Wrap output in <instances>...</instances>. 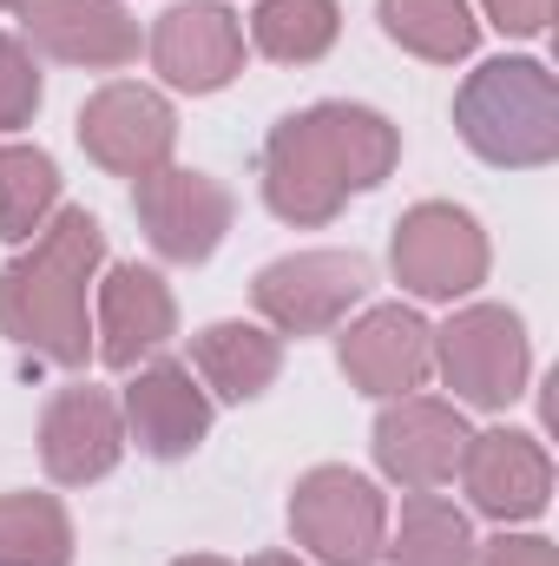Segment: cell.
<instances>
[{"label":"cell","mask_w":559,"mask_h":566,"mask_svg":"<svg viewBox=\"0 0 559 566\" xmlns=\"http://www.w3.org/2000/svg\"><path fill=\"white\" fill-rule=\"evenodd\" d=\"M289 534L323 566H376L389 541V501L356 468H309L289 494Z\"/></svg>","instance_id":"277c9868"},{"label":"cell","mask_w":559,"mask_h":566,"mask_svg":"<svg viewBox=\"0 0 559 566\" xmlns=\"http://www.w3.org/2000/svg\"><path fill=\"white\" fill-rule=\"evenodd\" d=\"M461 448H467V422H461L454 402H434V396H395V402L376 416V461H382V474L402 481L409 494L454 481Z\"/></svg>","instance_id":"5bb4252c"},{"label":"cell","mask_w":559,"mask_h":566,"mask_svg":"<svg viewBox=\"0 0 559 566\" xmlns=\"http://www.w3.org/2000/svg\"><path fill=\"white\" fill-rule=\"evenodd\" d=\"M151 66L178 93H224L244 66V27L218 0H178L151 27Z\"/></svg>","instance_id":"8fae6325"},{"label":"cell","mask_w":559,"mask_h":566,"mask_svg":"<svg viewBox=\"0 0 559 566\" xmlns=\"http://www.w3.org/2000/svg\"><path fill=\"white\" fill-rule=\"evenodd\" d=\"M20 27H27V46H40L60 66L113 73L139 60V20L119 0H27Z\"/></svg>","instance_id":"9a60e30c"},{"label":"cell","mask_w":559,"mask_h":566,"mask_svg":"<svg viewBox=\"0 0 559 566\" xmlns=\"http://www.w3.org/2000/svg\"><path fill=\"white\" fill-rule=\"evenodd\" d=\"M454 474H461L474 514H487V521H500V527L547 514V494H553V461H547V448H540L534 434H520V428L467 434Z\"/></svg>","instance_id":"30bf717a"},{"label":"cell","mask_w":559,"mask_h":566,"mask_svg":"<svg viewBox=\"0 0 559 566\" xmlns=\"http://www.w3.org/2000/svg\"><path fill=\"white\" fill-rule=\"evenodd\" d=\"M382 560L389 566H467L474 560L467 514L454 501H441L434 488H421V494L402 501V527L382 541Z\"/></svg>","instance_id":"ffe728a7"},{"label":"cell","mask_w":559,"mask_h":566,"mask_svg":"<svg viewBox=\"0 0 559 566\" xmlns=\"http://www.w3.org/2000/svg\"><path fill=\"white\" fill-rule=\"evenodd\" d=\"M191 369L224 402H257L283 369V336L264 323H211L191 336Z\"/></svg>","instance_id":"ac0fdd59"},{"label":"cell","mask_w":559,"mask_h":566,"mask_svg":"<svg viewBox=\"0 0 559 566\" xmlns=\"http://www.w3.org/2000/svg\"><path fill=\"white\" fill-rule=\"evenodd\" d=\"M342 376L376 396V402H395V396H415L421 382L434 376V329L421 323L409 303H376L362 323L342 329Z\"/></svg>","instance_id":"7c38bea8"},{"label":"cell","mask_w":559,"mask_h":566,"mask_svg":"<svg viewBox=\"0 0 559 566\" xmlns=\"http://www.w3.org/2000/svg\"><path fill=\"white\" fill-rule=\"evenodd\" d=\"M376 13H382V33H389L402 53L434 60V66L467 60L474 40H481V20H474L467 0H382Z\"/></svg>","instance_id":"d6986e66"},{"label":"cell","mask_w":559,"mask_h":566,"mask_svg":"<svg viewBox=\"0 0 559 566\" xmlns=\"http://www.w3.org/2000/svg\"><path fill=\"white\" fill-rule=\"evenodd\" d=\"M402 158V133L349 99L289 113L264 139V205L283 224H329L356 191H376Z\"/></svg>","instance_id":"6da1fadb"},{"label":"cell","mask_w":559,"mask_h":566,"mask_svg":"<svg viewBox=\"0 0 559 566\" xmlns=\"http://www.w3.org/2000/svg\"><path fill=\"white\" fill-rule=\"evenodd\" d=\"M80 145L99 171L113 178H145L158 165H171L178 119L165 106V93H151L139 80H113L80 106Z\"/></svg>","instance_id":"9c48e42d"},{"label":"cell","mask_w":559,"mask_h":566,"mask_svg":"<svg viewBox=\"0 0 559 566\" xmlns=\"http://www.w3.org/2000/svg\"><path fill=\"white\" fill-rule=\"evenodd\" d=\"M434 369L454 389V402L467 409H507L527 389L534 349L514 310L500 303H474L461 316H447V329H434Z\"/></svg>","instance_id":"5b68a950"},{"label":"cell","mask_w":559,"mask_h":566,"mask_svg":"<svg viewBox=\"0 0 559 566\" xmlns=\"http://www.w3.org/2000/svg\"><path fill=\"white\" fill-rule=\"evenodd\" d=\"M454 126L487 165H553L559 158V86L540 60H487L454 93Z\"/></svg>","instance_id":"3957f363"},{"label":"cell","mask_w":559,"mask_h":566,"mask_svg":"<svg viewBox=\"0 0 559 566\" xmlns=\"http://www.w3.org/2000/svg\"><path fill=\"white\" fill-rule=\"evenodd\" d=\"M251 566H303V560H296V554H257Z\"/></svg>","instance_id":"4316f807"},{"label":"cell","mask_w":559,"mask_h":566,"mask_svg":"<svg viewBox=\"0 0 559 566\" xmlns=\"http://www.w3.org/2000/svg\"><path fill=\"white\" fill-rule=\"evenodd\" d=\"M389 264H395V283L409 296H421V303H454V296H467L474 283L487 277V238H481V224L461 205L428 198L415 211H402L395 244H389Z\"/></svg>","instance_id":"52a82bcc"},{"label":"cell","mask_w":559,"mask_h":566,"mask_svg":"<svg viewBox=\"0 0 559 566\" xmlns=\"http://www.w3.org/2000/svg\"><path fill=\"white\" fill-rule=\"evenodd\" d=\"M171 566H231V560H218V554H191V560H171Z\"/></svg>","instance_id":"83f0119b"},{"label":"cell","mask_w":559,"mask_h":566,"mask_svg":"<svg viewBox=\"0 0 559 566\" xmlns=\"http://www.w3.org/2000/svg\"><path fill=\"white\" fill-rule=\"evenodd\" d=\"M20 7H27V0H0V13H20Z\"/></svg>","instance_id":"f1b7e54d"},{"label":"cell","mask_w":559,"mask_h":566,"mask_svg":"<svg viewBox=\"0 0 559 566\" xmlns=\"http://www.w3.org/2000/svg\"><path fill=\"white\" fill-rule=\"evenodd\" d=\"M33 106H40V73H33V53H27L20 40H7V33H0V133L27 126V119H33Z\"/></svg>","instance_id":"cb8c5ba5"},{"label":"cell","mask_w":559,"mask_h":566,"mask_svg":"<svg viewBox=\"0 0 559 566\" xmlns=\"http://www.w3.org/2000/svg\"><path fill=\"white\" fill-rule=\"evenodd\" d=\"M106 258V231L93 211H53L46 231L33 238L27 258H13L0 271V329L60 363L80 369L93 356V329H86V283Z\"/></svg>","instance_id":"7a4b0ae2"},{"label":"cell","mask_w":559,"mask_h":566,"mask_svg":"<svg viewBox=\"0 0 559 566\" xmlns=\"http://www.w3.org/2000/svg\"><path fill=\"white\" fill-rule=\"evenodd\" d=\"M362 296H369V258L356 251H296L264 264L251 283V303L277 336H323Z\"/></svg>","instance_id":"8992f818"},{"label":"cell","mask_w":559,"mask_h":566,"mask_svg":"<svg viewBox=\"0 0 559 566\" xmlns=\"http://www.w3.org/2000/svg\"><path fill=\"white\" fill-rule=\"evenodd\" d=\"M342 33L336 0H257L251 13V46L277 66H316Z\"/></svg>","instance_id":"44dd1931"},{"label":"cell","mask_w":559,"mask_h":566,"mask_svg":"<svg viewBox=\"0 0 559 566\" xmlns=\"http://www.w3.org/2000/svg\"><path fill=\"white\" fill-rule=\"evenodd\" d=\"M60 211V165L40 145H0V238L27 244Z\"/></svg>","instance_id":"7402d4cb"},{"label":"cell","mask_w":559,"mask_h":566,"mask_svg":"<svg viewBox=\"0 0 559 566\" xmlns=\"http://www.w3.org/2000/svg\"><path fill=\"white\" fill-rule=\"evenodd\" d=\"M126 454V416L106 389L80 382V389H60L40 416V461L60 488H86V481H106Z\"/></svg>","instance_id":"4fadbf2b"},{"label":"cell","mask_w":559,"mask_h":566,"mask_svg":"<svg viewBox=\"0 0 559 566\" xmlns=\"http://www.w3.org/2000/svg\"><path fill=\"white\" fill-rule=\"evenodd\" d=\"M73 521L53 494H0V566H66Z\"/></svg>","instance_id":"603a6c76"},{"label":"cell","mask_w":559,"mask_h":566,"mask_svg":"<svg viewBox=\"0 0 559 566\" xmlns=\"http://www.w3.org/2000/svg\"><path fill=\"white\" fill-rule=\"evenodd\" d=\"M178 329V303L158 271L113 264L99 283V363L106 369H139L151 349H165Z\"/></svg>","instance_id":"e0dca14e"},{"label":"cell","mask_w":559,"mask_h":566,"mask_svg":"<svg viewBox=\"0 0 559 566\" xmlns=\"http://www.w3.org/2000/svg\"><path fill=\"white\" fill-rule=\"evenodd\" d=\"M126 434L139 441L151 461H184L211 434V396L191 382L184 363H145L126 389Z\"/></svg>","instance_id":"2e32d148"},{"label":"cell","mask_w":559,"mask_h":566,"mask_svg":"<svg viewBox=\"0 0 559 566\" xmlns=\"http://www.w3.org/2000/svg\"><path fill=\"white\" fill-rule=\"evenodd\" d=\"M487 7V20L500 27V33H514V40H534V33H547V20H553V0H481Z\"/></svg>","instance_id":"484cf974"},{"label":"cell","mask_w":559,"mask_h":566,"mask_svg":"<svg viewBox=\"0 0 559 566\" xmlns=\"http://www.w3.org/2000/svg\"><path fill=\"white\" fill-rule=\"evenodd\" d=\"M133 211L151 251L171 264H204L231 231V191L211 171H184V165H158L133 178Z\"/></svg>","instance_id":"ba28073f"},{"label":"cell","mask_w":559,"mask_h":566,"mask_svg":"<svg viewBox=\"0 0 559 566\" xmlns=\"http://www.w3.org/2000/svg\"><path fill=\"white\" fill-rule=\"evenodd\" d=\"M467 566H559V554H553V541H540V534H500Z\"/></svg>","instance_id":"d4e9b609"}]
</instances>
